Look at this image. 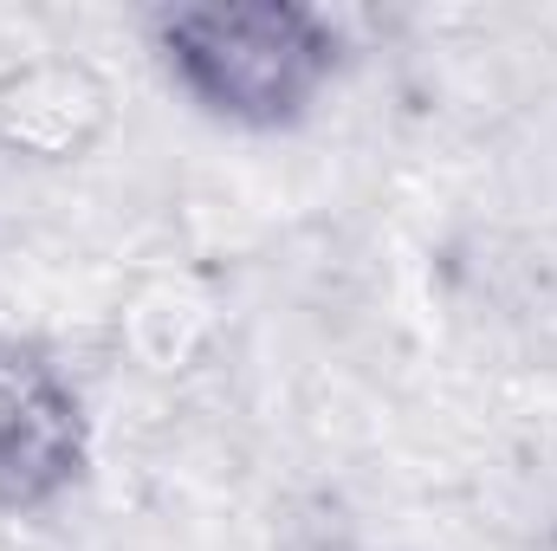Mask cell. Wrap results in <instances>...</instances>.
I'll return each instance as SVG.
<instances>
[{"mask_svg":"<svg viewBox=\"0 0 557 551\" xmlns=\"http://www.w3.org/2000/svg\"><path fill=\"white\" fill-rule=\"evenodd\" d=\"M149 59L208 124L273 137L337 85L344 26L311 0H195L149 13Z\"/></svg>","mask_w":557,"mask_h":551,"instance_id":"1","label":"cell"},{"mask_svg":"<svg viewBox=\"0 0 557 551\" xmlns=\"http://www.w3.org/2000/svg\"><path fill=\"white\" fill-rule=\"evenodd\" d=\"M91 474L85 390L33 344L0 331V513L33 519L72 500Z\"/></svg>","mask_w":557,"mask_h":551,"instance_id":"2","label":"cell"},{"mask_svg":"<svg viewBox=\"0 0 557 551\" xmlns=\"http://www.w3.org/2000/svg\"><path fill=\"white\" fill-rule=\"evenodd\" d=\"M117 131L111 78L78 52H26L0 65V156L26 169H72Z\"/></svg>","mask_w":557,"mask_h":551,"instance_id":"3","label":"cell"},{"mask_svg":"<svg viewBox=\"0 0 557 551\" xmlns=\"http://www.w3.org/2000/svg\"><path fill=\"white\" fill-rule=\"evenodd\" d=\"M221 325V298L188 273H149L131 285V298L117 305V338L131 344L143 370L156 377H175V370H195L208 338Z\"/></svg>","mask_w":557,"mask_h":551,"instance_id":"4","label":"cell"}]
</instances>
